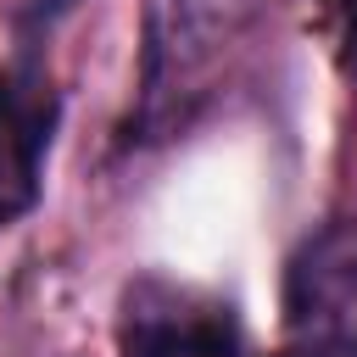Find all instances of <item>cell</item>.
Segmentation results:
<instances>
[{"instance_id": "1", "label": "cell", "mask_w": 357, "mask_h": 357, "mask_svg": "<svg viewBox=\"0 0 357 357\" xmlns=\"http://www.w3.org/2000/svg\"><path fill=\"white\" fill-rule=\"evenodd\" d=\"M262 0H145L139 33V100L123 145L178 139L229 84Z\"/></svg>"}, {"instance_id": "2", "label": "cell", "mask_w": 357, "mask_h": 357, "mask_svg": "<svg viewBox=\"0 0 357 357\" xmlns=\"http://www.w3.org/2000/svg\"><path fill=\"white\" fill-rule=\"evenodd\" d=\"M117 351L123 357H245V335L223 296L162 273H139L117 296Z\"/></svg>"}, {"instance_id": "3", "label": "cell", "mask_w": 357, "mask_h": 357, "mask_svg": "<svg viewBox=\"0 0 357 357\" xmlns=\"http://www.w3.org/2000/svg\"><path fill=\"white\" fill-rule=\"evenodd\" d=\"M284 324L318 357H357V218H329L290 251Z\"/></svg>"}, {"instance_id": "4", "label": "cell", "mask_w": 357, "mask_h": 357, "mask_svg": "<svg viewBox=\"0 0 357 357\" xmlns=\"http://www.w3.org/2000/svg\"><path fill=\"white\" fill-rule=\"evenodd\" d=\"M61 128V89L39 61V45H17L0 67V223H17L39 206L45 162Z\"/></svg>"}, {"instance_id": "5", "label": "cell", "mask_w": 357, "mask_h": 357, "mask_svg": "<svg viewBox=\"0 0 357 357\" xmlns=\"http://www.w3.org/2000/svg\"><path fill=\"white\" fill-rule=\"evenodd\" d=\"M324 28H329V50L346 84H357V0H318Z\"/></svg>"}, {"instance_id": "6", "label": "cell", "mask_w": 357, "mask_h": 357, "mask_svg": "<svg viewBox=\"0 0 357 357\" xmlns=\"http://www.w3.org/2000/svg\"><path fill=\"white\" fill-rule=\"evenodd\" d=\"M73 6H78V0H22V6H17V33L33 45V39H39L45 28H56Z\"/></svg>"}, {"instance_id": "7", "label": "cell", "mask_w": 357, "mask_h": 357, "mask_svg": "<svg viewBox=\"0 0 357 357\" xmlns=\"http://www.w3.org/2000/svg\"><path fill=\"white\" fill-rule=\"evenodd\" d=\"M273 357H318V351H307V346H290V351H273Z\"/></svg>"}]
</instances>
